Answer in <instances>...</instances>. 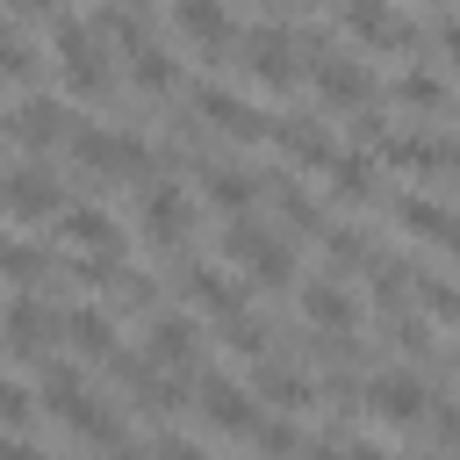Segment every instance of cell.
<instances>
[{
	"label": "cell",
	"mask_w": 460,
	"mask_h": 460,
	"mask_svg": "<svg viewBox=\"0 0 460 460\" xmlns=\"http://www.w3.org/2000/svg\"><path fill=\"white\" fill-rule=\"evenodd\" d=\"M424 402H431V388H424L417 374H374V381H367V410H374L381 424H417Z\"/></svg>",
	"instance_id": "15"
},
{
	"label": "cell",
	"mask_w": 460,
	"mask_h": 460,
	"mask_svg": "<svg viewBox=\"0 0 460 460\" xmlns=\"http://www.w3.org/2000/svg\"><path fill=\"white\" fill-rule=\"evenodd\" d=\"M151 288H158V280H151L144 266H115V280H108V302H115V316H122V309H151Z\"/></svg>",
	"instance_id": "32"
},
{
	"label": "cell",
	"mask_w": 460,
	"mask_h": 460,
	"mask_svg": "<svg viewBox=\"0 0 460 460\" xmlns=\"http://www.w3.org/2000/svg\"><path fill=\"white\" fill-rule=\"evenodd\" d=\"M316 237H323V259H331L338 273H359V266H374V244H367L352 223H323ZM338 273H331V280H338Z\"/></svg>",
	"instance_id": "28"
},
{
	"label": "cell",
	"mask_w": 460,
	"mask_h": 460,
	"mask_svg": "<svg viewBox=\"0 0 460 460\" xmlns=\"http://www.w3.org/2000/svg\"><path fill=\"white\" fill-rule=\"evenodd\" d=\"M165 22H172V29L194 43V58H208V65H216V58H230V50H237V29H244L230 7H208V0H172V14H165Z\"/></svg>",
	"instance_id": "7"
},
{
	"label": "cell",
	"mask_w": 460,
	"mask_h": 460,
	"mask_svg": "<svg viewBox=\"0 0 460 460\" xmlns=\"http://www.w3.org/2000/svg\"><path fill=\"white\" fill-rule=\"evenodd\" d=\"M374 151H381L388 165H402V172H431V180H446V165H453V137H446V129H388Z\"/></svg>",
	"instance_id": "10"
},
{
	"label": "cell",
	"mask_w": 460,
	"mask_h": 460,
	"mask_svg": "<svg viewBox=\"0 0 460 460\" xmlns=\"http://www.w3.org/2000/svg\"><path fill=\"white\" fill-rule=\"evenodd\" d=\"M36 58H43V50L22 36V22L0 14V72H7V79H36Z\"/></svg>",
	"instance_id": "29"
},
{
	"label": "cell",
	"mask_w": 460,
	"mask_h": 460,
	"mask_svg": "<svg viewBox=\"0 0 460 460\" xmlns=\"http://www.w3.org/2000/svg\"><path fill=\"white\" fill-rule=\"evenodd\" d=\"M201 417H208L216 431H230V438H252L259 402H252L244 381H230V374H201Z\"/></svg>",
	"instance_id": "13"
},
{
	"label": "cell",
	"mask_w": 460,
	"mask_h": 460,
	"mask_svg": "<svg viewBox=\"0 0 460 460\" xmlns=\"http://www.w3.org/2000/svg\"><path fill=\"white\" fill-rule=\"evenodd\" d=\"M50 58H58V79H65L72 101H101L115 86L108 43L86 29V14H50Z\"/></svg>",
	"instance_id": "1"
},
{
	"label": "cell",
	"mask_w": 460,
	"mask_h": 460,
	"mask_svg": "<svg viewBox=\"0 0 460 460\" xmlns=\"http://www.w3.org/2000/svg\"><path fill=\"white\" fill-rule=\"evenodd\" d=\"M122 58H129V79H137L144 93H172V79H180V72H172V50H165V43L137 36V43L122 50Z\"/></svg>",
	"instance_id": "26"
},
{
	"label": "cell",
	"mask_w": 460,
	"mask_h": 460,
	"mask_svg": "<svg viewBox=\"0 0 460 460\" xmlns=\"http://www.w3.org/2000/svg\"><path fill=\"white\" fill-rule=\"evenodd\" d=\"M194 352H201V338H194V316H151V331H144V367L151 374H172V381H187L194 374Z\"/></svg>",
	"instance_id": "8"
},
{
	"label": "cell",
	"mask_w": 460,
	"mask_h": 460,
	"mask_svg": "<svg viewBox=\"0 0 460 460\" xmlns=\"http://www.w3.org/2000/svg\"><path fill=\"white\" fill-rule=\"evenodd\" d=\"M252 402H273L280 417H295V410H309L316 402V381L302 374V367H288L280 352H259L252 359V388H244Z\"/></svg>",
	"instance_id": "9"
},
{
	"label": "cell",
	"mask_w": 460,
	"mask_h": 460,
	"mask_svg": "<svg viewBox=\"0 0 460 460\" xmlns=\"http://www.w3.org/2000/svg\"><path fill=\"white\" fill-rule=\"evenodd\" d=\"M58 424H65L79 446H93V453H115V446H129L122 417H115L101 395H72V402H58Z\"/></svg>",
	"instance_id": "14"
},
{
	"label": "cell",
	"mask_w": 460,
	"mask_h": 460,
	"mask_svg": "<svg viewBox=\"0 0 460 460\" xmlns=\"http://www.w3.org/2000/svg\"><path fill=\"white\" fill-rule=\"evenodd\" d=\"M295 460H345V453H338V446H302Z\"/></svg>",
	"instance_id": "40"
},
{
	"label": "cell",
	"mask_w": 460,
	"mask_h": 460,
	"mask_svg": "<svg viewBox=\"0 0 460 460\" xmlns=\"http://www.w3.org/2000/svg\"><path fill=\"white\" fill-rule=\"evenodd\" d=\"M0 331H7V352H14V359H43L50 338H58V316H50L36 295H14V302L0 309Z\"/></svg>",
	"instance_id": "12"
},
{
	"label": "cell",
	"mask_w": 460,
	"mask_h": 460,
	"mask_svg": "<svg viewBox=\"0 0 460 460\" xmlns=\"http://www.w3.org/2000/svg\"><path fill=\"white\" fill-rule=\"evenodd\" d=\"M187 302L208 309V316H237V309H244V288H237L223 266H187Z\"/></svg>",
	"instance_id": "24"
},
{
	"label": "cell",
	"mask_w": 460,
	"mask_h": 460,
	"mask_svg": "<svg viewBox=\"0 0 460 460\" xmlns=\"http://www.w3.org/2000/svg\"><path fill=\"white\" fill-rule=\"evenodd\" d=\"M7 129H14L29 151H50V144H58L72 122H65V101H50V93H29V101L14 108V122H7Z\"/></svg>",
	"instance_id": "17"
},
{
	"label": "cell",
	"mask_w": 460,
	"mask_h": 460,
	"mask_svg": "<svg viewBox=\"0 0 460 460\" xmlns=\"http://www.w3.org/2000/svg\"><path fill=\"white\" fill-rule=\"evenodd\" d=\"M0 208H7L14 223H43V216H58V172H43V165H14V172H0Z\"/></svg>",
	"instance_id": "11"
},
{
	"label": "cell",
	"mask_w": 460,
	"mask_h": 460,
	"mask_svg": "<svg viewBox=\"0 0 460 460\" xmlns=\"http://www.w3.org/2000/svg\"><path fill=\"white\" fill-rule=\"evenodd\" d=\"M43 266H50V259H43L36 244H0V280H14L22 295H29V280H43Z\"/></svg>",
	"instance_id": "34"
},
{
	"label": "cell",
	"mask_w": 460,
	"mask_h": 460,
	"mask_svg": "<svg viewBox=\"0 0 460 460\" xmlns=\"http://www.w3.org/2000/svg\"><path fill=\"white\" fill-rule=\"evenodd\" d=\"M331 194L338 201H374V158L367 151H331Z\"/></svg>",
	"instance_id": "27"
},
{
	"label": "cell",
	"mask_w": 460,
	"mask_h": 460,
	"mask_svg": "<svg viewBox=\"0 0 460 460\" xmlns=\"http://www.w3.org/2000/svg\"><path fill=\"white\" fill-rule=\"evenodd\" d=\"M223 252H230V266H237L244 280H259V288H288V280H295V244H288L280 230H266V223H252V216H237V223L223 230Z\"/></svg>",
	"instance_id": "2"
},
{
	"label": "cell",
	"mask_w": 460,
	"mask_h": 460,
	"mask_svg": "<svg viewBox=\"0 0 460 460\" xmlns=\"http://www.w3.org/2000/svg\"><path fill=\"white\" fill-rule=\"evenodd\" d=\"M395 101H402V108H431V115H438V108L453 101V86H446L438 72H402V79H395Z\"/></svg>",
	"instance_id": "30"
},
{
	"label": "cell",
	"mask_w": 460,
	"mask_h": 460,
	"mask_svg": "<svg viewBox=\"0 0 460 460\" xmlns=\"http://www.w3.org/2000/svg\"><path fill=\"white\" fill-rule=\"evenodd\" d=\"M0 424H7V431L29 424V388H22V381H0Z\"/></svg>",
	"instance_id": "36"
},
{
	"label": "cell",
	"mask_w": 460,
	"mask_h": 460,
	"mask_svg": "<svg viewBox=\"0 0 460 460\" xmlns=\"http://www.w3.org/2000/svg\"><path fill=\"white\" fill-rule=\"evenodd\" d=\"M302 72L316 79V93H323L331 108H374V93H381L374 72H367L352 50H331V43H323L316 58H302Z\"/></svg>",
	"instance_id": "5"
},
{
	"label": "cell",
	"mask_w": 460,
	"mask_h": 460,
	"mask_svg": "<svg viewBox=\"0 0 460 460\" xmlns=\"http://www.w3.org/2000/svg\"><path fill=\"white\" fill-rule=\"evenodd\" d=\"M345 29L388 50V43H410V36H417V14H395V7H374V0H352V7H345Z\"/></svg>",
	"instance_id": "19"
},
{
	"label": "cell",
	"mask_w": 460,
	"mask_h": 460,
	"mask_svg": "<svg viewBox=\"0 0 460 460\" xmlns=\"http://www.w3.org/2000/svg\"><path fill=\"white\" fill-rule=\"evenodd\" d=\"M201 194H208V201H216L223 216H230V208L244 216V208L259 201V180H252L244 165H223V158H208V165H201Z\"/></svg>",
	"instance_id": "22"
},
{
	"label": "cell",
	"mask_w": 460,
	"mask_h": 460,
	"mask_svg": "<svg viewBox=\"0 0 460 460\" xmlns=\"http://www.w3.org/2000/svg\"><path fill=\"white\" fill-rule=\"evenodd\" d=\"M151 460H208V446H194V438H158Z\"/></svg>",
	"instance_id": "37"
},
{
	"label": "cell",
	"mask_w": 460,
	"mask_h": 460,
	"mask_svg": "<svg viewBox=\"0 0 460 460\" xmlns=\"http://www.w3.org/2000/svg\"><path fill=\"white\" fill-rule=\"evenodd\" d=\"M0 460H43V453H36L29 438H0Z\"/></svg>",
	"instance_id": "39"
},
{
	"label": "cell",
	"mask_w": 460,
	"mask_h": 460,
	"mask_svg": "<svg viewBox=\"0 0 460 460\" xmlns=\"http://www.w3.org/2000/svg\"><path fill=\"white\" fill-rule=\"evenodd\" d=\"M65 237L93 259H122V230H115L108 208H65Z\"/></svg>",
	"instance_id": "23"
},
{
	"label": "cell",
	"mask_w": 460,
	"mask_h": 460,
	"mask_svg": "<svg viewBox=\"0 0 460 460\" xmlns=\"http://www.w3.org/2000/svg\"><path fill=\"white\" fill-rule=\"evenodd\" d=\"M65 151L86 165V172H151V151H144V137H129V129H108V122H72L65 129Z\"/></svg>",
	"instance_id": "4"
},
{
	"label": "cell",
	"mask_w": 460,
	"mask_h": 460,
	"mask_svg": "<svg viewBox=\"0 0 460 460\" xmlns=\"http://www.w3.org/2000/svg\"><path fill=\"white\" fill-rule=\"evenodd\" d=\"M266 137H273L288 158H302V165H331V151H338V144H331V129H323L316 115H288V122H273Z\"/></svg>",
	"instance_id": "20"
},
{
	"label": "cell",
	"mask_w": 460,
	"mask_h": 460,
	"mask_svg": "<svg viewBox=\"0 0 460 460\" xmlns=\"http://www.w3.org/2000/svg\"><path fill=\"white\" fill-rule=\"evenodd\" d=\"M338 453H345V460H402V453H388V446H374V438H345Z\"/></svg>",
	"instance_id": "38"
},
{
	"label": "cell",
	"mask_w": 460,
	"mask_h": 460,
	"mask_svg": "<svg viewBox=\"0 0 460 460\" xmlns=\"http://www.w3.org/2000/svg\"><path fill=\"white\" fill-rule=\"evenodd\" d=\"M302 316H309L316 331H331V338H345V331L359 323V302L345 295V280H331V273H316V280H302Z\"/></svg>",
	"instance_id": "16"
},
{
	"label": "cell",
	"mask_w": 460,
	"mask_h": 460,
	"mask_svg": "<svg viewBox=\"0 0 460 460\" xmlns=\"http://www.w3.org/2000/svg\"><path fill=\"white\" fill-rule=\"evenodd\" d=\"M72 395H86L79 367H72V359H50V367H43V402L58 410V402H72Z\"/></svg>",
	"instance_id": "35"
},
{
	"label": "cell",
	"mask_w": 460,
	"mask_h": 460,
	"mask_svg": "<svg viewBox=\"0 0 460 460\" xmlns=\"http://www.w3.org/2000/svg\"><path fill=\"white\" fill-rule=\"evenodd\" d=\"M187 101H194V115H201L208 129H230V137H244V144H259V137L273 129V115H266V108H252L244 93H230V86H216V79H194V86H187Z\"/></svg>",
	"instance_id": "6"
},
{
	"label": "cell",
	"mask_w": 460,
	"mask_h": 460,
	"mask_svg": "<svg viewBox=\"0 0 460 460\" xmlns=\"http://www.w3.org/2000/svg\"><path fill=\"white\" fill-rule=\"evenodd\" d=\"M144 223H151V237H158V244H180V237H187V223H194V201H187L180 187L151 180V187H144Z\"/></svg>",
	"instance_id": "18"
},
{
	"label": "cell",
	"mask_w": 460,
	"mask_h": 460,
	"mask_svg": "<svg viewBox=\"0 0 460 460\" xmlns=\"http://www.w3.org/2000/svg\"><path fill=\"white\" fill-rule=\"evenodd\" d=\"M223 345H230V352H244V359H259V352H266V316H252V309L223 316Z\"/></svg>",
	"instance_id": "33"
},
{
	"label": "cell",
	"mask_w": 460,
	"mask_h": 460,
	"mask_svg": "<svg viewBox=\"0 0 460 460\" xmlns=\"http://www.w3.org/2000/svg\"><path fill=\"white\" fill-rule=\"evenodd\" d=\"M252 446H259L266 460H295L309 438H302V424H295V417H280V424H266V417H259V424H252Z\"/></svg>",
	"instance_id": "31"
},
{
	"label": "cell",
	"mask_w": 460,
	"mask_h": 460,
	"mask_svg": "<svg viewBox=\"0 0 460 460\" xmlns=\"http://www.w3.org/2000/svg\"><path fill=\"white\" fill-rule=\"evenodd\" d=\"M237 50H244V72H252L259 86H295V79H302V36H295L280 14L237 29Z\"/></svg>",
	"instance_id": "3"
},
{
	"label": "cell",
	"mask_w": 460,
	"mask_h": 460,
	"mask_svg": "<svg viewBox=\"0 0 460 460\" xmlns=\"http://www.w3.org/2000/svg\"><path fill=\"white\" fill-rule=\"evenodd\" d=\"M395 223L410 230V237H424V244H453V208L446 201H431V194H395Z\"/></svg>",
	"instance_id": "21"
},
{
	"label": "cell",
	"mask_w": 460,
	"mask_h": 460,
	"mask_svg": "<svg viewBox=\"0 0 460 460\" xmlns=\"http://www.w3.org/2000/svg\"><path fill=\"white\" fill-rule=\"evenodd\" d=\"M58 331H65L86 359H115V316H108V309H65Z\"/></svg>",
	"instance_id": "25"
}]
</instances>
